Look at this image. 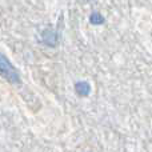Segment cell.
<instances>
[{
	"label": "cell",
	"instance_id": "obj_1",
	"mask_svg": "<svg viewBox=\"0 0 152 152\" xmlns=\"http://www.w3.org/2000/svg\"><path fill=\"white\" fill-rule=\"evenodd\" d=\"M0 76H3L11 84H21V79L18 69L13 67L10 59L1 52H0Z\"/></svg>",
	"mask_w": 152,
	"mask_h": 152
},
{
	"label": "cell",
	"instance_id": "obj_2",
	"mask_svg": "<svg viewBox=\"0 0 152 152\" xmlns=\"http://www.w3.org/2000/svg\"><path fill=\"white\" fill-rule=\"evenodd\" d=\"M59 39H60V34L58 29H53L52 27H47L43 29L42 32V43L51 48H55L59 44Z\"/></svg>",
	"mask_w": 152,
	"mask_h": 152
},
{
	"label": "cell",
	"instance_id": "obj_3",
	"mask_svg": "<svg viewBox=\"0 0 152 152\" xmlns=\"http://www.w3.org/2000/svg\"><path fill=\"white\" fill-rule=\"evenodd\" d=\"M75 92L80 97H87L91 94V84L86 80H80L75 83Z\"/></svg>",
	"mask_w": 152,
	"mask_h": 152
},
{
	"label": "cell",
	"instance_id": "obj_4",
	"mask_svg": "<svg viewBox=\"0 0 152 152\" xmlns=\"http://www.w3.org/2000/svg\"><path fill=\"white\" fill-rule=\"evenodd\" d=\"M88 20H89V23H91L92 26H102V24H104L105 19H104V16L99 12V11H92Z\"/></svg>",
	"mask_w": 152,
	"mask_h": 152
},
{
	"label": "cell",
	"instance_id": "obj_5",
	"mask_svg": "<svg viewBox=\"0 0 152 152\" xmlns=\"http://www.w3.org/2000/svg\"><path fill=\"white\" fill-rule=\"evenodd\" d=\"M79 1H81V3H83V4H88V3L94 1V0H79Z\"/></svg>",
	"mask_w": 152,
	"mask_h": 152
}]
</instances>
